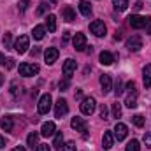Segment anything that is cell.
<instances>
[{
	"label": "cell",
	"instance_id": "obj_34",
	"mask_svg": "<svg viewBox=\"0 0 151 151\" xmlns=\"http://www.w3.org/2000/svg\"><path fill=\"white\" fill-rule=\"evenodd\" d=\"M100 118L102 119H109V109H107V106H100Z\"/></svg>",
	"mask_w": 151,
	"mask_h": 151
},
{
	"label": "cell",
	"instance_id": "obj_29",
	"mask_svg": "<svg viewBox=\"0 0 151 151\" xmlns=\"http://www.w3.org/2000/svg\"><path fill=\"white\" fill-rule=\"evenodd\" d=\"M2 42H4L5 47H12V35H11V32H5V35H4V39H2Z\"/></svg>",
	"mask_w": 151,
	"mask_h": 151
},
{
	"label": "cell",
	"instance_id": "obj_14",
	"mask_svg": "<svg viewBox=\"0 0 151 151\" xmlns=\"http://www.w3.org/2000/svg\"><path fill=\"white\" fill-rule=\"evenodd\" d=\"M127 134H128L127 125H123V123H116V127H114V139L123 141V139L127 137Z\"/></svg>",
	"mask_w": 151,
	"mask_h": 151
},
{
	"label": "cell",
	"instance_id": "obj_4",
	"mask_svg": "<svg viewBox=\"0 0 151 151\" xmlns=\"http://www.w3.org/2000/svg\"><path fill=\"white\" fill-rule=\"evenodd\" d=\"M51 106H53V99H51V95L49 93H44L40 99H39V114H47L51 111Z\"/></svg>",
	"mask_w": 151,
	"mask_h": 151
},
{
	"label": "cell",
	"instance_id": "obj_11",
	"mask_svg": "<svg viewBox=\"0 0 151 151\" xmlns=\"http://www.w3.org/2000/svg\"><path fill=\"white\" fill-rule=\"evenodd\" d=\"M76 67H77V65H76L74 60H72V58H67L65 63H63V69H62V70H63V76H65L67 79H70L72 74L76 72Z\"/></svg>",
	"mask_w": 151,
	"mask_h": 151
},
{
	"label": "cell",
	"instance_id": "obj_20",
	"mask_svg": "<svg viewBox=\"0 0 151 151\" xmlns=\"http://www.w3.org/2000/svg\"><path fill=\"white\" fill-rule=\"evenodd\" d=\"M27 146H30L32 150L39 146V134L37 132H30L28 137H27Z\"/></svg>",
	"mask_w": 151,
	"mask_h": 151
},
{
	"label": "cell",
	"instance_id": "obj_22",
	"mask_svg": "<svg viewBox=\"0 0 151 151\" xmlns=\"http://www.w3.org/2000/svg\"><path fill=\"white\" fill-rule=\"evenodd\" d=\"M142 81H144V86H146V88L151 86V63L142 69Z\"/></svg>",
	"mask_w": 151,
	"mask_h": 151
},
{
	"label": "cell",
	"instance_id": "obj_33",
	"mask_svg": "<svg viewBox=\"0 0 151 151\" xmlns=\"http://www.w3.org/2000/svg\"><path fill=\"white\" fill-rule=\"evenodd\" d=\"M113 118H121V106L118 102L113 104Z\"/></svg>",
	"mask_w": 151,
	"mask_h": 151
},
{
	"label": "cell",
	"instance_id": "obj_40",
	"mask_svg": "<svg viewBox=\"0 0 151 151\" xmlns=\"http://www.w3.org/2000/svg\"><path fill=\"white\" fill-rule=\"evenodd\" d=\"M132 90H135V83H134V81L127 83V91H132Z\"/></svg>",
	"mask_w": 151,
	"mask_h": 151
},
{
	"label": "cell",
	"instance_id": "obj_23",
	"mask_svg": "<svg viewBox=\"0 0 151 151\" xmlns=\"http://www.w3.org/2000/svg\"><path fill=\"white\" fill-rule=\"evenodd\" d=\"M0 127H2V130L4 132H11L12 130V118L11 116H5V118H2V123H0Z\"/></svg>",
	"mask_w": 151,
	"mask_h": 151
},
{
	"label": "cell",
	"instance_id": "obj_12",
	"mask_svg": "<svg viewBox=\"0 0 151 151\" xmlns=\"http://www.w3.org/2000/svg\"><path fill=\"white\" fill-rule=\"evenodd\" d=\"M72 46H74L76 51H83L86 47V35L84 34H76L72 39Z\"/></svg>",
	"mask_w": 151,
	"mask_h": 151
},
{
	"label": "cell",
	"instance_id": "obj_15",
	"mask_svg": "<svg viewBox=\"0 0 151 151\" xmlns=\"http://www.w3.org/2000/svg\"><path fill=\"white\" fill-rule=\"evenodd\" d=\"M114 144V134L111 130H106L104 135H102V148L104 150H111Z\"/></svg>",
	"mask_w": 151,
	"mask_h": 151
},
{
	"label": "cell",
	"instance_id": "obj_37",
	"mask_svg": "<svg viewBox=\"0 0 151 151\" xmlns=\"http://www.w3.org/2000/svg\"><path fill=\"white\" fill-rule=\"evenodd\" d=\"M58 86H60V90H62V91H65V90L69 88V79L65 77L63 81H60V84H58Z\"/></svg>",
	"mask_w": 151,
	"mask_h": 151
},
{
	"label": "cell",
	"instance_id": "obj_25",
	"mask_svg": "<svg viewBox=\"0 0 151 151\" xmlns=\"http://www.w3.org/2000/svg\"><path fill=\"white\" fill-rule=\"evenodd\" d=\"M44 34H46V28L42 27V25H37L35 28H34V32H32V35L35 40H42L44 39Z\"/></svg>",
	"mask_w": 151,
	"mask_h": 151
},
{
	"label": "cell",
	"instance_id": "obj_16",
	"mask_svg": "<svg viewBox=\"0 0 151 151\" xmlns=\"http://www.w3.org/2000/svg\"><path fill=\"white\" fill-rule=\"evenodd\" d=\"M55 132H56V127H55V123H53V121H46V123H42L40 135H44V137H51Z\"/></svg>",
	"mask_w": 151,
	"mask_h": 151
},
{
	"label": "cell",
	"instance_id": "obj_1",
	"mask_svg": "<svg viewBox=\"0 0 151 151\" xmlns=\"http://www.w3.org/2000/svg\"><path fill=\"white\" fill-rule=\"evenodd\" d=\"M128 25L135 30L139 28H146V32H151V18L150 16H139V14H132L128 18Z\"/></svg>",
	"mask_w": 151,
	"mask_h": 151
},
{
	"label": "cell",
	"instance_id": "obj_18",
	"mask_svg": "<svg viewBox=\"0 0 151 151\" xmlns=\"http://www.w3.org/2000/svg\"><path fill=\"white\" fill-rule=\"evenodd\" d=\"M79 11H81V14L84 18H88L91 14V4H90V0H81L79 2Z\"/></svg>",
	"mask_w": 151,
	"mask_h": 151
},
{
	"label": "cell",
	"instance_id": "obj_46",
	"mask_svg": "<svg viewBox=\"0 0 151 151\" xmlns=\"http://www.w3.org/2000/svg\"><path fill=\"white\" fill-rule=\"evenodd\" d=\"M114 39L119 40V39H121V32H116V34H114Z\"/></svg>",
	"mask_w": 151,
	"mask_h": 151
},
{
	"label": "cell",
	"instance_id": "obj_38",
	"mask_svg": "<svg viewBox=\"0 0 151 151\" xmlns=\"http://www.w3.org/2000/svg\"><path fill=\"white\" fill-rule=\"evenodd\" d=\"M144 144H146V148H151V132L144 134Z\"/></svg>",
	"mask_w": 151,
	"mask_h": 151
},
{
	"label": "cell",
	"instance_id": "obj_17",
	"mask_svg": "<svg viewBox=\"0 0 151 151\" xmlns=\"http://www.w3.org/2000/svg\"><path fill=\"white\" fill-rule=\"evenodd\" d=\"M125 106L130 107V109L137 107V90L128 91V95H127V99H125Z\"/></svg>",
	"mask_w": 151,
	"mask_h": 151
},
{
	"label": "cell",
	"instance_id": "obj_48",
	"mask_svg": "<svg viewBox=\"0 0 151 151\" xmlns=\"http://www.w3.org/2000/svg\"><path fill=\"white\" fill-rule=\"evenodd\" d=\"M2 63H5V60H4V55L0 53V65H2Z\"/></svg>",
	"mask_w": 151,
	"mask_h": 151
},
{
	"label": "cell",
	"instance_id": "obj_32",
	"mask_svg": "<svg viewBox=\"0 0 151 151\" xmlns=\"http://www.w3.org/2000/svg\"><path fill=\"white\" fill-rule=\"evenodd\" d=\"M47 7H49V5H47L46 2H40V4H39V7H37V12H35V14H37V16H42V14L47 11Z\"/></svg>",
	"mask_w": 151,
	"mask_h": 151
},
{
	"label": "cell",
	"instance_id": "obj_47",
	"mask_svg": "<svg viewBox=\"0 0 151 151\" xmlns=\"http://www.w3.org/2000/svg\"><path fill=\"white\" fill-rule=\"evenodd\" d=\"M2 84H4V74L0 72V88H2Z\"/></svg>",
	"mask_w": 151,
	"mask_h": 151
},
{
	"label": "cell",
	"instance_id": "obj_19",
	"mask_svg": "<svg viewBox=\"0 0 151 151\" xmlns=\"http://www.w3.org/2000/svg\"><path fill=\"white\" fill-rule=\"evenodd\" d=\"M62 18L67 21V23H70V21H74L76 19V12H74V9L72 7H63V11H62Z\"/></svg>",
	"mask_w": 151,
	"mask_h": 151
},
{
	"label": "cell",
	"instance_id": "obj_39",
	"mask_svg": "<svg viewBox=\"0 0 151 151\" xmlns=\"http://www.w3.org/2000/svg\"><path fill=\"white\" fill-rule=\"evenodd\" d=\"M37 151H51V148L47 144H39L37 146Z\"/></svg>",
	"mask_w": 151,
	"mask_h": 151
},
{
	"label": "cell",
	"instance_id": "obj_49",
	"mask_svg": "<svg viewBox=\"0 0 151 151\" xmlns=\"http://www.w3.org/2000/svg\"><path fill=\"white\" fill-rule=\"evenodd\" d=\"M49 2H51V4H53V5H55V4H56V2H58V0H49Z\"/></svg>",
	"mask_w": 151,
	"mask_h": 151
},
{
	"label": "cell",
	"instance_id": "obj_3",
	"mask_svg": "<svg viewBox=\"0 0 151 151\" xmlns=\"http://www.w3.org/2000/svg\"><path fill=\"white\" fill-rule=\"evenodd\" d=\"M12 47L16 49V53L25 55V53L28 51V47H30V37H28V35H19V37L16 39V42H14Z\"/></svg>",
	"mask_w": 151,
	"mask_h": 151
},
{
	"label": "cell",
	"instance_id": "obj_42",
	"mask_svg": "<svg viewBox=\"0 0 151 151\" xmlns=\"http://www.w3.org/2000/svg\"><path fill=\"white\" fill-rule=\"evenodd\" d=\"M12 95H14V97L18 95V84H16V81L12 83Z\"/></svg>",
	"mask_w": 151,
	"mask_h": 151
},
{
	"label": "cell",
	"instance_id": "obj_26",
	"mask_svg": "<svg viewBox=\"0 0 151 151\" xmlns=\"http://www.w3.org/2000/svg\"><path fill=\"white\" fill-rule=\"evenodd\" d=\"M113 5L118 12H123V11H127V7H128V0H113Z\"/></svg>",
	"mask_w": 151,
	"mask_h": 151
},
{
	"label": "cell",
	"instance_id": "obj_8",
	"mask_svg": "<svg viewBox=\"0 0 151 151\" xmlns=\"http://www.w3.org/2000/svg\"><path fill=\"white\" fill-rule=\"evenodd\" d=\"M67 113H69L67 100H65V99H58L56 104H55V116H56V118H63Z\"/></svg>",
	"mask_w": 151,
	"mask_h": 151
},
{
	"label": "cell",
	"instance_id": "obj_21",
	"mask_svg": "<svg viewBox=\"0 0 151 151\" xmlns=\"http://www.w3.org/2000/svg\"><path fill=\"white\" fill-rule=\"evenodd\" d=\"M99 60H100L102 65H111V63L114 62V56L109 53V51H102L100 56H99Z\"/></svg>",
	"mask_w": 151,
	"mask_h": 151
},
{
	"label": "cell",
	"instance_id": "obj_6",
	"mask_svg": "<svg viewBox=\"0 0 151 151\" xmlns=\"http://www.w3.org/2000/svg\"><path fill=\"white\" fill-rule=\"evenodd\" d=\"M90 30H91V34H93V35H97V37H104V35H106V32H107V28H106L104 21H100V19L91 21V23H90Z\"/></svg>",
	"mask_w": 151,
	"mask_h": 151
},
{
	"label": "cell",
	"instance_id": "obj_28",
	"mask_svg": "<svg viewBox=\"0 0 151 151\" xmlns=\"http://www.w3.org/2000/svg\"><path fill=\"white\" fill-rule=\"evenodd\" d=\"M114 95H116V97L123 95V81H121V79H118L116 84H114Z\"/></svg>",
	"mask_w": 151,
	"mask_h": 151
},
{
	"label": "cell",
	"instance_id": "obj_24",
	"mask_svg": "<svg viewBox=\"0 0 151 151\" xmlns=\"http://www.w3.org/2000/svg\"><path fill=\"white\" fill-rule=\"evenodd\" d=\"M46 27H47L49 32H55V30H56V16H55V14H49V16L46 18Z\"/></svg>",
	"mask_w": 151,
	"mask_h": 151
},
{
	"label": "cell",
	"instance_id": "obj_10",
	"mask_svg": "<svg viewBox=\"0 0 151 151\" xmlns=\"http://www.w3.org/2000/svg\"><path fill=\"white\" fill-rule=\"evenodd\" d=\"M58 56H60V51H58L56 47H47V49L44 51V60H46L47 65H53V63L58 60Z\"/></svg>",
	"mask_w": 151,
	"mask_h": 151
},
{
	"label": "cell",
	"instance_id": "obj_30",
	"mask_svg": "<svg viewBox=\"0 0 151 151\" xmlns=\"http://www.w3.org/2000/svg\"><path fill=\"white\" fill-rule=\"evenodd\" d=\"M132 121H134V125L135 127H144V116H141V114H135L134 118H132Z\"/></svg>",
	"mask_w": 151,
	"mask_h": 151
},
{
	"label": "cell",
	"instance_id": "obj_36",
	"mask_svg": "<svg viewBox=\"0 0 151 151\" xmlns=\"http://www.w3.org/2000/svg\"><path fill=\"white\" fill-rule=\"evenodd\" d=\"M62 151H76V142H67L65 146H62Z\"/></svg>",
	"mask_w": 151,
	"mask_h": 151
},
{
	"label": "cell",
	"instance_id": "obj_44",
	"mask_svg": "<svg viewBox=\"0 0 151 151\" xmlns=\"http://www.w3.org/2000/svg\"><path fill=\"white\" fill-rule=\"evenodd\" d=\"M4 146H5V139H4V137H2V135H0V150H2V148H4Z\"/></svg>",
	"mask_w": 151,
	"mask_h": 151
},
{
	"label": "cell",
	"instance_id": "obj_43",
	"mask_svg": "<svg viewBox=\"0 0 151 151\" xmlns=\"http://www.w3.org/2000/svg\"><path fill=\"white\" fill-rule=\"evenodd\" d=\"M69 39H70V34H69V32H65V34H63V44H67V42H69Z\"/></svg>",
	"mask_w": 151,
	"mask_h": 151
},
{
	"label": "cell",
	"instance_id": "obj_27",
	"mask_svg": "<svg viewBox=\"0 0 151 151\" xmlns=\"http://www.w3.org/2000/svg\"><path fill=\"white\" fill-rule=\"evenodd\" d=\"M127 151H141V146H139V141L132 139L128 144H127Z\"/></svg>",
	"mask_w": 151,
	"mask_h": 151
},
{
	"label": "cell",
	"instance_id": "obj_35",
	"mask_svg": "<svg viewBox=\"0 0 151 151\" xmlns=\"http://www.w3.org/2000/svg\"><path fill=\"white\" fill-rule=\"evenodd\" d=\"M28 5H30V2H28V0H19V4H18V9L23 12V11H27V9H28Z\"/></svg>",
	"mask_w": 151,
	"mask_h": 151
},
{
	"label": "cell",
	"instance_id": "obj_7",
	"mask_svg": "<svg viewBox=\"0 0 151 151\" xmlns=\"http://www.w3.org/2000/svg\"><path fill=\"white\" fill-rule=\"evenodd\" d=\"M19 74L25 76V77L39 74V65L37 63H21L19 65Z\"/></svg>",
	"mask_w": 151,
	"mask_h": 151
},
{
	"label": "cell",
	"instance_id": "obj_41",
	"mask_svg": "<svg viewBox=\"0 0 151 151\" xmlns=\"http://www.w3.org/2000/svg\"><path fill=\"white\" fill-rule=\"evenodd\" d=\"M5 67H7V69H12V67H14V58H9L7 63H5Z\"/></svg>",
	"mask_w": 151,
	"mask_h": 151
},
{
	"label": "cell",
	"instance_id": "obj_31",
	"mask_svg": "<svg viewBox=\"0 0 151 151\" xmlns=\"http://www.w3.org/2000/svg\"><path fill=\"white\" fill-rule=\"evenodd\" d=\"M62 144H63V134L58 132V134L55 135V142H53V146H55V148H62Z\"/></svg>",
	"mask_w": 151,
	"mask_h": 151
},
{
	"label": "cell",
	"instance_id": "obj_2",
	"mask_svg": "<svg viewBox=\"0 0 151 151\" xmlns=\"http://www.w3.org/2000/svg\"><path fill=\"white\" fill-rule=\"evenodd\" d=\"M81 113L84 114V116H91V114L95 113V107H97V102H95V99L93 97H86V99H83L81 100Z\"/></svg>",
	"mask_w": 151,
	"mask_h": 151
},
{
	"label": "cell",
	"instance_id": "obj_5",
	"mask_svg": "<svg viewBox=\"0 0 151 151\" xmlns=\"http://www.w3.org/2000/svg\"><path fill=\"white\" fill-rule=\"evenodd\" d=\"M70 127L74 128L76 132H81V134H83V137H86V135H88V134H86V132H88V125H86V121H84L83 118L74 116V118H72V121H70Z\"/></svg>",
	"mask_w": 151,
	"mask_h": 151
},
{
	"label": "cell",
	"instance_id": "obj_13",
	"mask_svg": "<svg viewBox=\"0 0 151 151\" xmlns=\"http://www.w3.org/2000/svg\"><path fill=\"white\" fill-rule=\"evenodd\" d=\"M100 86H102V93L107 95L111 90H113V81H111V76L102 74L100 76Z\"/></svg>",
	"mask_w": 151,
	"mask_h": 151
},
{
	"label": "cell",
	"instance_id": "obj_45",
	"mask_svg": "<svg viewBox=\"0 0 151 151\" xmlns=\"http://www.w3.org/2000/svg\"><path fill=\"white\" fill-rule=\"evenodd\" d=\"M11 151H27V150H25V148H23V146H16V148H14V150H11Z\"/></svg>",
	"mask_w": 151,
	"mask_h": 151
},
{
	"label": "cell",
	"instance_id": "obj_9",
	"mask_svg": "<svg viewBox=\"0 0 151 151\" xmlns=\"http://www.w3.org/2000/svg\"><path fill=\"white\" fill-rule=\"evenodd\" d=\"M127 47H128V51H134V53L141 51V47H142V39H141V35H132V37L127 40Z\"/></svg>",
	"mask_w": 151,
	"mask_h": 151
}]
</instances>
